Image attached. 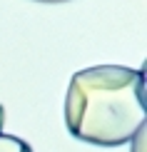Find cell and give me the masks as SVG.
<instances>
[{"label":"cell","instance_id":"obj_2","mask_svg":"<svg viewBox=\"0 0 147 152\" xmlns=\"http://www.w3.org/2000/svg\"><path fill=\"white\" fill-rule=\"evenodd\" d=\"M0 152H33V147L15 135H3L0 132Z\"/></svg>","mask_w":147,"mask_h":152},{"label":"cell","instance_id":"obj_3","mask_svg":"<svg viewBox=\"0 0 147 152\" xmlns=\"http://www.w3.org/2000/svg\"><path fill=\"white\" fill-rule=\"evenodd\" d=\"M132 140H135V145H132V152H145V127L137 132L135 137H132Z\"/></svg>","mask_w":147,"mask_h":152},{"label":"cell","instance_id":"obj_1","mask_svg":"<svg viewBox=\"0 0 147 152\" xmlns=\"http://www.w3.org/2000/svg\"><path fill=\"white\" fill-rule=\"evenodd\" d=\"M145 72L122 65H95L70 77L65 125L70 135L100 147L130 142L145 127Z\"/></svg>","mask_w":147,"mask_h":152},{"label":"cell","instance_id":"obj_5","mask_svg":"<svg viewBox=\"0 0 147 152\" xmlns=\"http://www.w3.org/2000/svg\"><path fill=\"white\" fill-rule=\"evenodd\" d=\"M35 3H48V5H55V3H70V0H35Z\"/></svg>","mask_w":147,"mask_h":152},{"label":"cell","instance_id":"obj_4","mask_svg":"<svg viewBox=\"0 0 147 152\" xmlns=\"http://www.w3.org/2000/svg\"><path fill=\"white\" fill-rule=\"evenodd\" d=\"M3 125H5V107L0 105V132H3Z\"/></svg>","mask_w":147,"mask_h":152}]
</instances>
